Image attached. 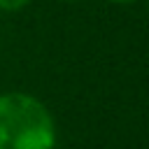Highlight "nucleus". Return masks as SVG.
Instances as JSON below:
<instances>
[{"label": "nucleus", "mask_w": 149, "mask_h": 149, "mask_svg": "<svg viewBox=\"0 0 149 149\" xmlns=\"http://www.w3.org/2000/svg\"><path fill=\"white\" fill-rule=\"evenodd\" d=\"M56 119L33 93H0V149H56Z\"/></svg>", "instance_id": "obj_1"}, {"label": "nucleus", "mask_w": 149, "mask_h": 149, "mask_svg": "<svg viewBox=\"0 0 149 149\" xmlns=\"http://www.w3.org/2000/svg\"><path fill=\"white\" fill-rule=\"evenodd\" d=\"M30 5V0H0V12L5 14H16L21 9H26Z\"/></svg>", "instance_id": "obj_2"}, {"label": "nucleus", "mask_w": 149, "mask_h": 149, "mask_svg": "<svg viewBox=\"0 0 149 149\" xmlns=\"http://www.w3.org/2000/svg\"><path fill=\"white\" fill-rule=\"evenodd\" d=\"M109 2H116V5H126V2H135V0H109Z\"/></svg>", "instance_id": "obj_3"}, {"label": "nucleus", "mask_w": 149, "mask_h": 149, "mask_svg": "<svg viewBox=\"0 0 149 149\" xmlns=\"http://www.w3.org/2000/svg\"><path fill=\"white\" fill-rule=\"evenodd\" d=\"M61 2H77V0H61Z\"/></svg>", "instance_id": "obj_4"}]
</instances>
